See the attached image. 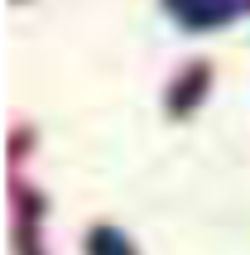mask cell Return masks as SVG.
Segmentation results:
<instances>
[{
	"mask_svg": "<svg viewBox=\"0 0 250 255\" xmlns=\"http://www.w3.org/2000/svg\"><path fill=\"white\" fill-rule=\"evenodd\" d=\"M212 92V63L207 58H193V63H183L178 72H173V82L164 87V111L173 116V121H188V116L207 101Z\"/></svg>",
	"mask_w": 250,
	"mask_h": 255,
	"instance_id": "6da1fadb",
	"label": "cell"
},
{
	"mask_svg": "<svg viewBox=\"0 0 250 255\" xmlns=\"http://www.w3.org/2000/svg\"><path fill=\"white\" fill-rule=\"evenodd\" d=\"M164 10L173 14L188 34H212V29L231 24L236 14H250L246 0H164Z\"/></svg>",
	"mask_w": 250,
	"mask_h": 255,
	"instance_id": "7a4b0ae2",
	"label": "cell"
},
{
	"mask_svg": "<svg viewBox=\"0 0 250 255\" xmlns=\"http://www.w3.org/2000/svg\"><path fill=\"white\" fill-rule=\"evenodd\" d=\"M82 251H87V255H139L135 241H130V236H125L116 222H97V227L87 231Z\"/></svg>",
	"mask_w": 250,
	"mask_h": 255,
	"instance_id": "3957f363",
	"label": "cell"
},
{
	"mask_svg": "<svg viewBox=\"0 0 250 255\" xmlns=\"http://www.w3.org/2000/svg\"><path fill=\"white\" fill-rule=\"evenodd\" d=\"M39 227H43V222H14V231H10V236H14V255H48Z\"/></svg>",
	"mask_w": 250,
	"mask_h": 255,
	"instance_id": "277c9868",
	"label": "cell"
},
{
	"mask_svg": "<svg viewBox=\"0 0 250 255\" xmlns=\"http://www.w3.org/2000/svg\"><path fill=\"white\" fill-rule=\"evenodd\" d=\"M29 144H34V135H29V126H19V130H14V144H10V159H14V164L29 154Z\"/></svg>",
	"mask_w": 250,
	"mask_h": 255,
	"instance_id": "5b68a950",
	"label": "cell"
},
{
	"mask_svg": "<svg viewBox=\"0 0 250 255\" xmlns=\"http://www.w3.org/2000/svg\"><path fill=\"white\" fill-rule=\"evenodd\" d=\"M246 10H250V0H246Z\"/></svg>",
	"mask_w": 250,
	"mask_h": 255,
	"instance_id": "8992f818",
	"label": "cell"
}]
</instances>
